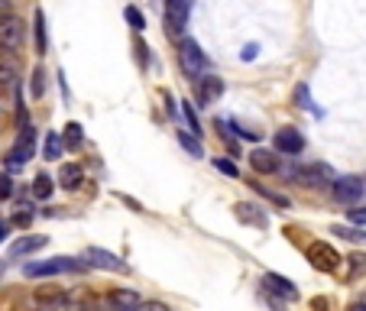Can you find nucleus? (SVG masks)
Returning <instances> with one entry per match:
<instances>
[{
	"mask_svg": "<svg viewBox=\"0 0 366 311\" xmlns=\"http://www.w3.org/2000/svg\"><path fill=\"white\" fill-rule=\"evenodd\" d=\"M182 114H185V120H188V133H192L194 140H198V137H201L205 130H201V123H198V114H194V108L188 104V101L182 104Z\"/></svg>",
	"mask_w": 366,
	"mask_h": 311,
	"instance_id": "a878e982",
	"label": "nucleus"
},
{
	"mask_svg": "<svg viewBox=\"0 0 366 311\" xmlns=\"http://www.w3.org/2000/svg\"><path fill=\"white\" fill-rule=\"evenodd\" d=\"M179 62H182L185 75L192 78V81H201V78L207 75V59L194 39H182V43H179Z\"/></svg>",
	"mask_w": 366,
	"mask_h": 311,
	"instance_id": "f03ea898",
	"label": "nucleus"
},
{
	"mask_svg": "<svg viewBox=\"0 0 366 311\" xmlns=\"http://www.w3.org/2000/svg\"><path fill=\"white\" fill-rule=\"evenodd\" d=\"M331 234H337L340 240H354V243H366V234H363V230H356V227H334Z\"/></svg>",
	"mask_w": 366,
	"mask_h": 311,
	"instance_id": "cd10ccee",
	"label": "nucleus"
},
{
	"mask_svg": "<svg viewBox=\"0 0 366 311\" xmlns=\"http://www.w3.org/2000/svg\"><path fill=\"white\" fill-rule=\"evenodd\" d=\"M198 85V104H205V108H211L217 97L224 94V81L217 75H205L201 81H194Z\"/></svg>",
	"mask_w": 366,
	"mask_h": 311,
	"instance_id": "4468645a",
	"label": "nucleus"
},
{
	"mask_svg": "<svg viewBox=\"0 0 366 311\" xmlns=\"http://www.w3.org/2000/svg\"><path fill=\"white\" fill-rule=\"evenodd\" d=\"M7 234H10V224H3V221H0V243L7 240Z\"/></svg>",
	"mask_w": 366,
	"mask_h": 311,
	"instance_id": "a19ab883",
	"label": "nucleus"
},
{
	"mask_svg": "<svg viewBox=\"0 0 366 311\" xmlns=\"http://www.w3.org/2000/svg\"><path fill=\"white\" fill-rule=\"evenodd\" d=\"M179 143H182V146H185V150H188V152H192V156H194V159H201V156H205V150H201V143H198V140H194V137H192V133H185V130H182V133H179Z\"/></svg>",
	"mask_w": 366,
	"mask_h": 311,
	"instance_id": "bb28decb",
	"label": "nucleus"
},
{
	"mask_svg": "<svg viewBox=\"0 0 366 311\" xmlns=\"http://www.w3.org/2000/svg\"><path fill=\"white\" fill-rule=\"evenodd\" d=\"M331 192H334V198L340 204H356L366 194V182L356 179V175H340V179H334Z\"/></svg>",
	"mask_w": 366,
	"mask_h": 311,
	"instance_id": "0eeeda50",
	"label": "nucleus"
},
{
	"mask_svg": "<svg viewBox=\"0 0 366 311\" xmlns=\"http://www.w3.org/2000/svg\"><path fill=\"white\" fill-rule=\"evenodd\" d=\"M214 169H217V172H224L227 179H240L237 162H230V159H214Z\"/></svg>",
	"mask_w": 366,
	"mask_h": 311,
	"instance_id": "c756f323",
	"label": "nucleus"
},
{
	"mask_svg": "<svg viewBox=\"0 0 366 311\" xmlns=\"http://www.w3.org/2000/svg\"><path fill=\"white\" fill-rule=\"evenodd\" d=\"M194 0H165V36L169 39H179L182 43L185 23H188V13H192Z\"/></svg>",
	"mask_w": 366,
	"mask_h": 311,
	"instance_id": "20e7f679",
	"label": "nucleus"
},
{
	"mask_svg": "<svg viewBox=\"0 0 366 311\" xmlns=\"http://www.w3.org/2000/svg\"><path fill=\"white\" fill-rule=\"evenodd\" d=\"M3 94H7V88H3V85H0V101H3Z\"/></svg>",
	"mask_w": 366,
	"mask_h": 311,
	"instance_id": "a18cd8bd",
	"label": "nucleus"
},
{
	"mask_svg": "<svg viewBox=\"0 0 366 311\" xmlns=\"http://www.w3.org/2000/svg\"><path fill=\"white\" fill-rule=\"evenodd\" d=\"M78 269H85L81 259L55 257V259H45V263H26V266H23V276L43 279V276H62V272H78Z\"/></svg>",
	"mask_w": 366,
	"mask_h": 311,
	"instance_id": "f257e3e1",
	"label": "nucleus"
},
{
	"mask_svg": "<svg viewBox=\"0 0 366 311\" xmlns=\"http://www.w3.org/2000/svg\"><path fill=\"white\" fill-rule=\"evenodd\" d=\"M81 143H85V133H81V123H68V127L62 130V146L65 150H81Z\"/></svg>",
	"mask_w": 366,
	"mask_h": 311,
	"instance_id": "4be33fe9",
	"label": "nucleus"
},
{
	"mask_svg": "<svg viewBox=\"0 0 366 311\" xmlns=\"http://www.w3.org/2000/svg\"><path fill=\"white\" fill-rule=\"evenodd\" d=\"M140 305V295L133 289H110L108 299H104V308L108 311H133Z\"/></svg>",
	"mask_w": 366,
	"mask_h": 311,
	"instance_id": "f8f14e48",
	"label": "nucleus"
},
{
	"mask_svg": "<svg viewBox=\"0 0 366 311\" xmlns=\"http://www.w3.org/2000/svg\"><path fill=\"white\" fill-rule=\"evenodd\" d=\"M234 217H237L240 224L256 227V230H266V227H270V214H266L259 204H253V201H237V204H234Z\"/></svg>",
	"mask_w": 366,
	"mask_h": 311,
	"instance_id": "1a4fd4ad",
	"label": "nucleus"
},
{
	"mask_svg": "<svg viewBox=\"0 0 366 311\" xmlns=\"http://www.w3.org/2000/svg\"><path fill=\"white\" fill-rule=\"evenodd\" d=\"M308 263H312L314 269H321V272H337V266L344 263V257H340L331 243L314 240V243H308Z\"/></svg>",
	"mask_w": 366,
	"mask_h": 311,
	"instance_id": "39448f33",
	"label": "nucleus"
},
{
	"mask_svg": "<svg viewBox=\"0 0 366 311\" xmlns=\"http://www.w3.org/2000/svg\"><path fill=\"white\" fill-rule=\"evenodd\" d=\"M17 78H20V62H17L13 55L0 52V85L13 88V85H17Z\"/></svg>",
	"mask_w": 366,
	"mask_h": 311,
	"instance_id": "aec40b11",
	"label": "nucleus"
},
{
	"mask_svg": "<svg viewBox=\"0 0 366 311\" xmlns=\"http://www.w3.org/2000/svg\"><path fill=\"white\" fill-rule=\"evenodd\" d=\"M26 43V23L20 17H3L0 20V52L3 55H17Z\"/></svg>",
	"mask_w": 366,
	"mask_h": 311,
	"instance_id": "7ed1b4c3",
	"label": "nucleus"
},
{
	"mask_svg": "<svg viewBox=\"0 0 366 311\" xmlns=\"http://www.w3.org/2000/svg\"><path fill=\"white\" fill-rule=\"evenodd\" d=\"M305 150V137L295 127H282L276 133V152H285V156H298Z\"/></svg>",
	"mask_w": 366,
	"mask_h": 311,
	"instance_id": "9b49d317",
	"label": "nucleus"
},
{
	"mask_svg": "<svg viewBox=\"0 0 366 311\" xmlns=\"http://www.w3.org/2000/svg\"><path fill=\"white\" fill-rule=\"evenodd\" d=\"M136 55H140V62H143V65H146V46H143V43H140V46H136Z\"/></svg>",
	"mask_w": 366,
	"mask_h": 311,
	"instance_id": "37998d69",
	"label": "nucleus"
},
{
	"mask_svg": "<svg viewBox=\"0 0 366 311\" xmlns=\"http://www.w3.org/2000/svg\"><path fill=\"white\" fill-rule=\"evenodd\" d=\"M360 276H366V253L347 257V282H356Z\"/></svg>",
	"mask_w": 366,
	"mask_h": 311,
	"instance_id": "5701e85b",
	"label": "nucleus"
},
{
	"mask_svg": "<svg viewBox=\"0 0 366 311\" xmlns=\"http://www.w3.org/2000/svg\"><path fill=\"white\" fill-rule=\"evenodd\" d=\"M49 240H45L43 234H26L20 237V240H13V247H10V257H26V253H36V250H43Z\"/></svg>",
	"mask_w": 366,
	"mask_h": 311,
	"instance_id": "a211bd4d",
	"label": "nucleus"
},
{
	"mask_svg": "<svg viewBox=\"0 0 366 311\" xmlns=\"http://www.w3.org/2000/svg\"><path fill=\"white\" fill-rule=\"evenodd\" d=\"M263 292H276V295H282L285 301H295V299H298V289H295V282L285 279V276H276V272H266V276H263Z\"/></svg>",
	"mask_w": 366,
	"mask_h": 311,
	"instance_id": "ddd939ff",
	"label": "nucleus"
},
{
	"mask_svg": "<svg viewBox=\"0 0 366 311\" xmlns=\"http://www.w3.org/2000/svg\"><path fill=\"white\" fill-rule=\"evenodd\" d=\"M13 194V179L7 172H0V198H10Z\"/></svg>",
	"mask_w": 366,
	"mask_h": 311,
	"instance_id": "c9c22d12",
	"label": "nucleus"
},
{
	"mask_svg": "<svg viewBox=\"0 0 366 311\" xmlns=\"http://www.w3.org/2000/svg\"><path fill=\"white\" fill-rule=\"evenodd\" d=\"M295 101H298V108L312 110V97H308V88H305V85H298V88H295Z\"/></svg>",
	"mask_w": 366,
	"mask_h": 311,
	"instance_id": "72a5a7b5",
	"label": "nucleus"
},
{
	"mask_svg": "<svg viewBox=\"0 0 366 311\" xmlns=\"http://www.w3.org/2000/svg\"><path fill=\"white\" fill-rule=\"evenodd\" d=\"M45 94V72L43 68H32V97Z\"/></svg>",
	"mask_w": 366,
	"mask_h": 311,
	"instance_id": "7c9ffc66",
	"label": "nucleus"
},
{
	"mask_svg": "<svg viewBox=\"0 0 366 311\" xmlns=\"http://www.w3.org/2000/svg\"><path fill=\"white\" fill-rule=\"evenodd\" d=\"M253 59H256V46L250 43L247 49H243V62H253Z\"/></svg>",
	"mask_w": 366,
	"mask_h": 311,
	"instance_id": "58836bf2",
	"label": "nucleus"
},
{
	"mask_svg": "<svg viewBox=\"0 0 366 311\" xmlns=\"http://www.w3.org/2000/svg\"><path fill=\"white\" fill-rule=\"evenodd\" d=\"M0 123H3V120H0Z\"/></svg>",
	"mask_w": 366,
	"mask_h": 311,
	"instance_id": "49530a36",
	"label": "nucleus"
},
{
	"mask_svg": "<svg viewBox=\"0 0 366 311\" xmlns=\"http://www.w3.org/2000/svg\"><path fill=\"white\" fill-rule=\"evenodd\" d=\"M347 217H350V224H366V208H350Z\"/></svg>",
	"mask_w": 366,
	"mask_h": 311,
	"instance_id": "e433bc0d",
	"label": "nucleus"
},
{
	"mask_svg": "<svg viewBox=\"0 0 366 311\" xmlns=\"http://www.w3.org/2000/svg\"><path fill=\"white\" fill-rule=\"evenodd\" d=\"M279 175L282 179H285V182H302V169H298V165H279Z\"/></svg>",
	"mask_w": 366,
	"mask_h": 311,
	"instance_id": "2f4dec72",
	"label": "nucleus"
},
{
	"mask_svg": "<svg viewBox=\"0 0 366 311\" xmlns=\"http://www.w3.org/2000/svg\"><path fill=\"white\" fill-rule=\"evenodd\" d=\"M10 17V0H0V20Z\"/></svg>",
	"mask_w": 366,
	"mask_h": 311,
	"instance_id": "ea45409f",
	"label": "nucleus"
},
{
	"mask_svg": "<svg viewBox=\"0 0 366 311\" xmlns=\"http://www.w3.org/2000/svg\"><path fill=\"white\" fill-rule=\"evenodd\" d=\"M65 311H97V299L88 289H75L65 295Z\"/></svg>",
	"mask_w": 366,
	"mask_h": 311,
	"instance_id": "f3484780",
	"label": "nucleus"
},
{
	"mask_svg": "<svg viewBox=\"0 0 366 311\" xmlns=\"http://www.w3.org/2000/svg\"><path fill=\"white\" fill-rule=\"evenodd\" d=\"M133 311H169V308H165L162 301H140V305H136Z\"/></svg>",
	"mask_w": 366,
	"mask_h": 311,
	"instance_id": "4c0bfd02",
	"label": "nucleus"
},
{
	"mask_svg": "<svg viewBox=\"0 0 366 311\" xmlns=\"http://www.w3.org/2000/svg\"><path fill=\"white\" fill-rule=\"evenodd\" d=\"M123 17H127V23H130V26H133L136 32L146 30V20H143V13L136 10V7H127V10H123Z\"/></svg>",
	"mask_w": 366,
	"mask_h": 311,
	"instance_id": "c85d7f7f",
	"label": "nucleus"
},
{
	"mask_svg": "<svg viewBox=\"0 0 366 311\" xmlns=\"http://www.w3.org/2000/svg\"><path fill=\"white\" fill-rule=\"evenodd\" d=\"M52 179L49 175H36V182H32V198H39V201H45V198H52Z\"/></svg>",
	"mask_w": 366,
	"mask_h": 311,
	"instance_id": "b1692460",
	"label": "nucleus"
},
{
	"mask_svg": "<svg viewBox=\"0 0 366 311\" xmlns=\"http://www.w3.org/2000/svg\"><path fill=\"white\" fill-rule=\"evenodd\" d=\"M3 269H7V259H0V276H3Z\"/></svg>",
	"mask_w": 366,
	"mask_h": 311,
	"instance_id": "c03bdc74",
	"label": "nucleus"
},
{
	"mask_svg": "<svg viewBox=\"0 0 366 311\" xmlns=\"http://www.w3.org/2000/svg\"><path fill=\"white\" fill-rule=\"evenodd\" d=\"M81 182H85V172H81V165H75V162H65L62 169H59V185H62V188L75 192Z\"/></svg>",
	"mask_w": 366,
	"mask_h": 311,
	"instance_id": "6ab92c4d",
	"label": "nucleus"
},
{
	"mask_svg": "<svg viewBox=\"0 0 366 311\" xmlns=\"http://www.w3.org/2000/svg\"><path fill=\"white\" fill-rule=\"evenodd\" d=\"M253 188H256V192L263 194V198H270L272 204H279V208H289V201H285V198H282V194H276V192H266V188H263V185H253Z\"/></svg>",
	"mask_w": 366,
	"mask_h": 311,
	"instance_id": "473e14b6",
	"label": "nucleus"
},
{
	"mask_svg": "<svg viewBox=\"0 0 366 311\" xmlns=\"http://www.w3.org/2000/svg\"><path fill=\"white\" fill-rule=\"evenodd\" d=\"M62 137H59V133H49V137H45V146H43V156L45 159H59V156H62Z\"/></svg>",
	"mask_w": 366,
	"mask_h": 311,
	"instance_id": "393cba45",
	"label": "nucleus"
},
{
	"mask_svg": "<svg viewBox=\"0 0 366 311\" xmlns=\"http://www.w3.org/2000/svg\"><path fill=\"white\" fill-rule=\"evenodd\" d=\"M85 266H94V269H108V272H120V276H127L130 266L117 253H110L104 247H88L85 250Z\"/></svg>",
	"mask_w": 366,
	"mask_h": 311,
	"instance_id": "423d86ee",
	"label": "nucleus"
},
{
	"mask_svg": "<svg viewBox=\"0 0 366 311\" xmlns=\"http://www.w3.org/2000/svg\"><path fill=\"white\" fill-rule=\"evenodd\" d=\"M32 36H36V55H45V52H49V43H45V17H43V10L32 13Z\"/></svg>",
	"mask_w": 366,
	"mask_h": 311,
	"instance_id": "412c9836",
	"label": "nucleus"
},
{
	"mask_svg": "<svg viewBox=\"0 0 366 311\" xmlns=\"http://www.w3.org/2000/svg\"><path fill=\"white\" fill-rule=\"evenodd\" d=\"M32 146H36V130H32V123L26 120V123H20L17 143H13V150H10V165H13V169L30 159V156H32Z\"/></svg>",
	"mask_w": 366,
	"mask_h": 311,
	"instance_id": "6e6552de",
	"label": "nucleus"
},
{
	"mask_svg": "<svg viewBox=\"0 0 366 311\" xmlns=\"http://www.w3.org/2000/svg\"><path fill=\"white\" fill-rule=\"evenodd\" d=\"M334 179L337 175L327 162H314V165L302 169V185H308V188H327V185H334Z\"/></svg>",
	"mask_w": 366,
	"mask_h": 311,
	"instance_id": "9d476101",
	"label": "nucleus"
},
{
	"mask_svg": "<svg viewBox=\"0 0 366 311\" xmlns=\"http://www.w3.org/2000/svg\"><path fill=\"white\" fill-rule=\"evenodd\" d=\"M13 227H30L32 224V211H17V214L10 217Z\"/></svg>",
	"mask_w": 366,
	"mask_h": 311,
	"instance_id": "f704fd0d",
	"label": "nucleus"
},
{
	"mask_svg": "<svg viewBox=\"0 0 366 311\" xmlns=\"http://www.w3.org/2000/svg\"><path fill=\"white\" fill-rule=\"evenodd\" d=\"M32 305L36 308H55V305H65V292L59 285H39L32 292Z\"/></svg>",
	"mask_w": 366,
	"mask_h": 311,
	"instance_id": "dca6fc26",
	"label": "nucleus"
},
{
	"mask_svg": "<svg viewBox=\"0 0 366 311\" xmlns=\"http://www.w3.org/2000/svg\"><path fill=\"white\" fill-rule=\"evenodd\" d=\"M350 311H366V299H360V301H354V305H350Z\"/></svg>",
	"mask_w": 366,
	"mask_h": 311,
	"instance_id": "79ce46f5",
	"label": "nucleus"
},
{
	"mask_svg": "<svg viewBox=\"0 0 366 311\" xmlns=\"http://www.w3.org/2000/svg\"><path fill=\"white\" fill-rule=\"evenodd\" d=\"M250 165H253V172H259V175H272V172H279V159H276V152L263 150V146L250 152Z\"/></svg>",
	"mask_w": 366,
	"mask_h": 311,
	"instance_id": "2eb2a0df",
	"label": "nucleus"
}]
</instances>
